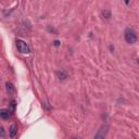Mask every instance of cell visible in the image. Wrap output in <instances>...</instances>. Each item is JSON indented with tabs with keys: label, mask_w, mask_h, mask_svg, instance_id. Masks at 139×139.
Wrapping results in <instances>:
<instances>
[{
	"label": "cell",
	"mask_w": 139,
	"mask_h": 139,
	"mask_svg": "<svg viewBox=\"0 0 139 139\" xmlns=\"http://www.w3.org/2000/svg\"><path fill=\"white\" fill-rule=\"evenodd\" d=\"M108 130H109V126H108V125H102V126L99 128V130L96 133L95 139H105L107 134H108Z\"/></svg>",
	"instance_id": "3957f363"
},
{
	"label": "cell",
	"mask_w": 139,
	"mask_h": 139,
	"mask_svg": "<svg viewBox=\"0 0 139 139\" xmlns=\"http://www.w3.org/2000/svg\"><path fill=\"white\" fill-rule=\"evenodd\" d=\"M0 117H1L2 120H8V118L10 117V110L1 109L0 110Z\"/></svg>",
	"instance_id": "277c9868"
},
{
	"label": "cell",
	"mask_w": 139,
	"mask_h": 139,
	"mask_svg": "<svg viewBox=\"0 0 139 139\" xmlns=\"http://www.w3.org/2000/svg\"><path fill=\"white\" fill-rule=\"evenodd\" d=\"M70 139H77V138H70Z\"/></svg>",
	"instance_id": "8fae6325"
},
{
	"label": "cell",
	"mask_w": 139,
	"mask_h": 139,
	"mask_svg": "<svg viewBox=\"0 0 139 139\" xmlns=\"http://www.w3.org/2000/svg\"><path fill=\"white\" fill-rule=\"evenodd\" d=\"M53 45H54V46H55V47H58V46H59V45H60V43H59V40H55V42H54V43H53Z\"/></svg>",
	"instance_id": "30bf717a"
},
{
	"label": "cell",
	"mask_w": 139,
	"mask_h": 139,
	"mask_svg": "<svg viewBox=\"0 0 139 139\" xmlns=\"http://www.w3.org/2000/svg\"><path fill=\"white\" fill-rule=\"evenodd\" d=\"M124 38L126 40L127 44H135L137 42V33L135 32V29L132 28V27H127L125 29V33H124Z\"/></svg>",
	"instance_id": "6da1fadb"
},
{
	"label": "cell",
	"mask_w": 139,
	"mask_h": 139,
	"mask_svg": "<svg viewBox=\"0 0 139 139\" xmlns=\"http://www.w3.org/2000/svg\"><path fill=\"white\" fill-rule=\"evenodd\" d=\"M17 47H18V50L20 51L21 53L23 54H28L30 53V48L29 46L24 42V40H21V39H18L17 40Z\"/></svg>",
	"instance_id": "7a4b0ae2"
},
{
	"label": "cell",
	"mask_w": 139,
	"mask_h": 139,
	"mask_svg": "<svg viewBox=\"0 0 139 139\" xmlns=\"http://www.w3.org/2000/svg\"><path fill=\"white\" fill-rule=\"evenodd\" d=\"M9 134H10V137H11V138H14L15 136H17V134H18V127H17V125H15V124H12L11 126H10Z\"/></svg>",
	"instance_id": "5b68a950"
},
{
	"label": "cell",
	"mask_w": 139,
	"mask_h": 139,
	"mask_svg": "<svg viewBox=\"0 0 139 139\" xmlns=\"http://www.w3.org/2000/svg\"><path fill=\"white\" fill-rule=\"evenodd\" d=\"M4 136H6V130L2 126H0V138H3Z\"/></svg>",
	"instance_id": "9c48e42d"
},
{
	"label": "cell",
	"mask_w": 139,
	"mask_h": 139,
	"mask_svg": "<svg viewBox=\"0 0 139 139\" xmlns=\"http://www.w3.org/2000/svg\"><path fill=\"white\" fill-rule=\"evenodd\" d=\"M101 15H102V18L105 19V20H110L111 17H112V14L109 10H103V11L101 12Z\"/></svg>",
	"instance_id": "ba28073f"
},
{
	"label": "cell",
	"mask_w": 139,
	"mask_h": 139,
	"mask_svg": "<svg viewBox=\"0 0 139 139\" xmlns=\"http://www.w3.org/2000/svg\"><path fill=\"white\" fill-rule=\"evenodd\" d=\"M56 76H58V78L61 79V80H65L68 78V74H66V72L63 71V70H59L56 72Z\"/></svg>",
	"instance_id": "8992f818"
},
{
	"label": "cell",
	"mask_w": 139,
	"mask_h": 139,
	"mask_svg": "<svg viewBox=\"0 0 139 139\" xmlns=\"http://www.w3.org/2000/svg\"><path fill=\"white\" fill-rule=\"evenodd\" d=\"M6 89H7L9 95H12L13 92H14V86H13V84L10 83V81H7V83H6Z\"/></svg>",
	"instance_id": "52a82bcc"
}]
</instances>
